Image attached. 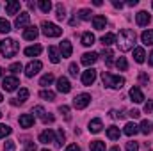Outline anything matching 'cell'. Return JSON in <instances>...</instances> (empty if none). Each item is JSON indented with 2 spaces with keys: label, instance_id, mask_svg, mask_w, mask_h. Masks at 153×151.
<instances>
[{
  "label": "cell",
  "instance_id": "obj_41",
  "mask_svg": "<svg viewBox=\"0 0 153 151\" xmlns=\"http://www.w3.org/2000/svg\"><path fill=\"white\" fill-rule=\"evenodd\" d=\"M64 139H66L64 130H62V128H61V130H57V141H55V144H57V146H61V144L64 142Z\"/></svg>",
  "mask_w": 153,
  "mask_h": 151
},
{
  "label": "cell",
  "instance_id": "obj_37",
  "mask_svg": "<svg viewBox=\"0 0 153 151\" xmlns=\"http://www.w3.org/2000/svg\"><path fill=\"white\" fill-rule=\"evenodd\" d=\"M55 11H57V20H64L66 18V9L62 4H57L55 5Z\"/></svg>",
  "mask_w": 153,
  "mask_h": 151
},
{
  "label": "cell",
  "instance_id": "obj_10",
  "mask_svg": "<svg viewBox=\"0 0 153 151\" xmlns=\"http://www.w3.org/2000/svg\"><path fill=\"white\" fill-rule=\"evenodd\" d=\"M41 68H43V64H41L39 61H32V62H29V64H27V68H25V75L30 78V76H34L36 73H39V70H41Z\"/></svg>",
  "mask_w": 153,
  "mask_h": 151
},
{
  "label": "cell",
  "instance_id": "obj_52",
  "mask_svg": "<svg viewBox=\"0 0 153 151\" xmlns=\"http://www.w3.org/2000/svg\"><path fill=\"white\" fill-rule=\"evenodd\" d=\"M5 150H14V142L13 141H7L5 142Z\"/></svg>",
  "mask_w": 153,
  "mask_h": 151
},
{
  "label": "cell",
  "instance_id": "obj_58",
  "mask_svg": "<svg viewBox=\"0 0 153 151\" xmlns=\"http://www.w3.org/2000/svg\"><path fill=\"white\" fill-rule=\"evenodd\" d=\"M2 73H4V70H2V68H0V78H2Z\"/></svg>",
  "mask_w": 153,
  "mask_h": 151
},
{
  "label": "cell",
  "instance_id": "obj_51",
  "mask_svg": "<svg viewBox=\"0 0 153 151\" xmlns=\"http://www.w3.org/2000/svg\"><path fill=\"white\" fill-rule=\"evenodd\" d=\"M139 115H141V112H139V110H135V109H134V110H130V117H134V119H137Z\"/></svg>",
  "mask_w": 153,
  "mask_h": 151
},
{
  "label": "cell",
  "instance_id": "obj_21",
  "mask_svg": "<svg viewBox=\"0 0 153 151\" xmlns=\"http://www.w3.org/2000/svg\"><path fill=\"white\" fill-rule=\"evenodd\" d=\"M102 128H103L102 119H93V121L89 123V132H91V133H100Z\"/></svg>",
  "mask_w": 153,
  "mask_h": 151
},
{
  "label": "cell",
  "instance_id": "obj_47",
  "mask_svg": "<svg viewBox=\"0 0 153 151\" xmlns=\"http://www.w3.org/2000/svg\"><path fill=\"white\" fill-rule=\"evenodd\" d=\"M70 75H71V76L78 75V66H76L75 62H71V64H70Z\"/></svg>",
  "mask_w": 153,
  "mask_h": 151
},
{
  "label": "cell",
  "instance_id": "obj_22",
  "mask_svg": "<svg viewBox=\"0 0 153 151\" xmlns=\"http://www.w3.org/2000/svg\"><path fill=\"white\" fill-rule=\"evenodd\" d=\"M137 132H139V126H135L134 123H126V124H125V130H123V133H125V135L134 137Z\"/></svg>",
  "mask_w": 153,
  "mask_h": 151
},
{
  "label": "cell",
  "instance_id": "obj_32",
  "mask_svg": "<svg viewBox=\"0 0 153 151\" xmlns=\"http://www.w3.org/2000/svg\"><path fill=\"white\" fill-rule=\"evenodd\" d=\"M18 103H25L27 100H29V89H25V87H22L20 89V93H18Z\"/></svg>",
  "mask_w": 153,
  "mask_h": 151
},
{
  "label": "cell",
  "instance_id": "obj_55",
  "mask_svg": "<svg viewBox=\"0 0 153 151\" xmlns=\"http://www.w3.org/2000/svg\"><path fill=\"white\" fill-rule=\"evenodd\" d=\"M148 64H150V66H153V52L150 53V57H148Z\"/></svg>",
  "mask_w": 153,
  "mask_h": 151
},
{
  "label": "cell",
  "instance_id": "obj_61",
  "mask_svg": "<svg viewBox=\"0 0 153 151\" xmlns=\"http://www.w3.org/2000/svg\"><path fill=\"white\" fill-rule=\"evenodd\" d=\"M0 117H2V112H0Z\"/></svg>",
  "mask_w": 153,
  "mask_h": 151
},
{
  "label": "cell",
  "instance_id": "obj_60",
  "mask_svg": "<svg viewBox=\"0 0 153 151\" xmlns=\"http://www.w3.org/2000/svg\"><path fill=\"white\" fill-rule=\"evenodd\" d=\"M41 151H50V150H41Z\"/></svg>",
  "mask_w": 153,
  "mask_h": 151
},
{
  "label": "cell",
  "instance_id": "obj_57",
  "mask_svg": "<svg viewBox=\"0 0 153 151\" xmlns=\"http://www.w3.org/2000/svg\"><path fill=\"white\" fill-rule=\"evenodd\" d=\"M109 151H121V150H119V146H114V148H111Z\"/></svg>",
  "mask_w": 153,
  "mask_h": 151
},
{
  "label": "cell",
  "instance_id": "obj_38",
  "mask_svg": "<svg viewBox=\"0 0 153 151\" xmlns=\"http://www.w3.org/2000/svg\"><path fill=\"white\" fill-rule=\"evenodd\" d=\"M91 9H80L78 11V18L80 20H84V21H87V20H91Z\"/></svg>",
  "mask_w": 153,
  "mask_h": 151
},
{
  "label": "cell",
  "instance_id": "obj_16",
  "mask_svg": "<svg viewBox=\"0 0 153 151\" xmlns=\"http://www.w3.org/2000/svg\"><path fill=\"white\" fill-rule=\"evenodd\" d=\"M130 98H132V101H135V103H143V101H144V94H143V91H141L139 87H132V89H130Z\"/></svg>",
  "mask_w": 153,
  "mask_h": 151
},
{
  "label": "cell",
  "instance_id": "obj_29",
  "mask_svg": "<svg viewBox=\"0 0 153 151\" xmlns=\"http://www.w3.org/2000/svg\"><path fill=\"white\" fill-rule=\"evenodd\" d=\"M80 41H82L84 46H91V44H94V36H93L91 32H84Z\"/></svg>",
  "mask_w": 153,
  "mask_h": 151
},
{
  "label": "cell",
  "instance_id": "obj_8",
  "mask_svg": "<svg viewBox=\"0 0 153 151\" xmlns=\"http://www.w3.org/2000/svg\"><path fill=\"white\" fill-rule=\"evenodd\" d=\"M32 112H34V115H36V117H39L43 123H53V115L46 114L43 107H34V109H32Z\"/></svg>",
  "mask_w": 153,
  "mask_h": 151
},
{
  "label": "cell",
  "instance_id": "obj_9",
  "mask_svg": "<svg viewBox=\"0 0 153 151\" xmlns=\"http://www.w3.org/2000/svg\"><path fill=\"white\" fill-rule=\"evenodd\" d=\"M94 80H96V71H94L93 68H89V70H85V71L82 73V84H84V85H93Z\"/></svg>",
  "mask_w": 153,
  "mask_h": 151
},
{
  "label": "cell",
  "instance_id": "obj_62",
  "mask_svg": "<svg viewBox=\"0 0 153 151\" xmlns=\"http://www.w3.org/2000/svg\"><path fill=\"white\" fill-rule=\"evenodd\" d=\"M150 151H153V150H150Z\"/></svg>",
  "mask_w": 153,
  "mask_h": 151
},
{
  "label": "cell",
  "instance_id": "obj_59",
  "mask_svg": "<svg viewBox=\"0 0 153 151\" xmlns=\"http://www.w3.org/2000/svg\"><path fill=\"white\" fill-rule=\"evenodd\" d=\"M2 100H4V96H2V94H0V103H2Z\"/></svg>",
  "mask_w": 153,
  "mask_h": 151
},
{
  "label": "cell",
  "instance_id": "obj_17",
  "mask_svg": "<svg viewBox=\"0 0 153 151\" xmlns=\"http://www.w3.org/2000/svg\"><path fill=\"white\" fill-rule=\"evenodd\" d=\"M34 124V115L32 114H22L20 115V126L22 128H30Z\"/></svg>",
  "mask_w": 153,
  "mask_h": 151
},
{
  "label": "cell",
  "instance_id": "obj_7",
  "mask_svg": "<svg viewBox=\"0 0 153 151\" xmlns=\"http://www.w3.org/2000/svg\"><path fill=\"white\" fill-rule=\"evenodd\" d=\"M57 91L62 93V94H68V93L71 91V84H70V80H68L66 76L57 78Z\"/></svg>",
  "mask_w": 153,
  "mask_h": 151
},
{
  "label": "cell",
  "instance_id": "obj_54",
  "mask_svg": "<svg viewBox=\"0 0 153 151\" xmlns=\"http://www.w3.org/2000/svg\"><path fill=\"white\" fill-rule=\"evenodd\" d=\"M76 23H78V20H76V18H71V20H70V25H71V27H75Z\"/></svg>",
  "mask_w": 153,
  "mask_h": 151
},
{
  "label": "cell",
  "instance_id": "obj_46",
  "mask_svg": "<svg viewBox=\"0 0 153 151\" xmlns=\"http://www.w3.org/2000/svg\"><path fill=\"white\" fill-rule=\"evenodd\" d=\"M139 82H141V85H148V82H150V76L146 75V73H141V75H139Z\"/></svg>",
  "mask_w": 153,
  "mask_h": 151
},
{
  "label": "cell",
  "instance_id": "obj_34",
  "mask_svg": "<svg viewBox=\"0 0 153 151\" xmlns=\"http://www.w3.org/2000/svg\"><path fill=\"white\" fill-rule=\"evenodd\" d=\"M102 43H103V46H111V44L116 43V36L114 34H105V36L102 38Z\"/></svg>",
  "mask_w": 153,
  "mask_h": 151
},
{
  "label": "cell",
  "instance_id": "obj_42",
  "mask_svg": "<svg viewBox=\"0 0 153 151\" xmlns=\"http://www.w3.org/2000/svg\"><path fill=\"white\" fill-rule=\"evenodd\" d=\"M22 70H23V66H22L20 62H14V64H11V66H9V71H11V73H14V75H16V73H20Z\"/></svg>",
  "mask_w": 153,
  "mask_h": 151
},
{
  "label": "cell",
  "instance_id": "obj_12",
  "mask_svg": "<svg viewBox=\"0 0 153 151\" xmlns=\"http://www.w3.org/2000/svg\"><path fill=\"white\" fill-rule=\"evenodd\" d=\"M135 20H137V25H139V27H146V25L152 21V16H150L146 11H139L137 16H135Z\"/></svg>",
  "mask_w": 153,
  "mask_h": 151
},
{
  "label": "cell",
  "instance_id": "obj_5",
  "mask_svg": "<svg viewBox=\"0 0 153 151\" xmlns=\"http://www.w3.org/2000/svg\"><path fill=\"white\" fill-rule=\"evenodd\" d=\"M91 103V96L89 94H76L75 98H73V107L75 109H78V110H82V109H85L87 105Z\"/></svg>",
  "mask_w": 153,
  "mask_h": 151
},
{
  "label": "cell",
  "instance_id": "obj_33",
  "mask_svg": "<svg viewBox=\"0 0 153 151\" xmlns=\"http://www.w3.org/2000/svg\"><path fill=\"white\" fill-rule=\"evenodd\" d=\"M39 98H43V100H46V101H53V100H55V93H53V91H41V93H39Z\"/></svg>",
  "mask_w": 153,
  "mask_h": 151
},
{
  "label": "cell",
  "instance_id": "obj_53",
  "mask_svg": "<svg viewBox=\"0 0 153 151\" xmlns=\"http://www.w3.org/2000/svg\"><path fill=\"white\" fill-rule=\"evenodd\" d=\"M112 5H114V7H117V9H121L125 4H123V2H117V0H114V2H112Z\"/></svg>",
  "mask_w": 153,
  "mask_h": 151
},
{
  "label": "cell",
  "instance_id": "obj_36",
  "mask_svg": "<svg viewBox=\"0 0 153 151\" xmlns=\"http://www.w3.org/2000/svg\"><path fill=\"white\" fill-rule=\"evenodd\" d=\"M0 32H2V34L11 32V23H9L7 20H4V18H0Z\"/></svg>",
  "mask_w": 153,
  "mask_h": 151
},
{
  "label": "cell",
  "instance_id": "obj_4",
  "mask_svg": "<svg viewBox=\"0 0 153 151\" xmlns=\"http://www.w3.org/2000/svg\"><path fill=\"white\" fill-rule=\"evenodd\" d=\"M41 29H43V34H45L46 38H59V36L62 34V29L57 27L55 23H50V21H43Z\"/></svg>",
  "mask_w": 153,
  "mask_h": 151
},
{
  "label": "cell",
  "instance_id": "obj_11",
  "mask_svg": "<svg viewBox=\"0 0 153 151\" xmlns=\"http://www.w3.org/2000/svg\"><path fill=\"white\" fill-rule=\"evenodd\" d=\"M29 21H30V14L29 13H20L14 20V25H16V29H23V27L29 25Z\"/></svg>",
  "mask_w": 153,
  "mask_h": 151
},
{
  "label": "cell",
  "instance_id": "obj_26",
  "mask_svg": "<svg viewBox=\"0 0 153 151\" xmlns=\"http://www.w3.org/2000/svg\"><path fill=\"white\" fill-rule=\"evenodd\" d=\"M119 135H121V132H119L117 126H109V128H107V137H109L111 141H117Z\"/></svg>",
  "mask_w": 153,
  "mask_h": 151
},
{
  "label": "cell",
  "instance_id": "obj_18",
  "mask_svg": "<svg viewBox=\"0 0 153 151\" xmlns=\"http://www.w3.org/2000/svg\"><path fill=\"white\" fill-rule=\"evenodd\" d=\"M93 25H94V29H96V30H103V29H105V25H107V18H105V16H102V14L93 16Z\"/></svg>",
  "mask_w": 153,
  "mask_h": 151
},
{
  "label": "cell",
  "instance_id": "obj_30",
  "mask_svg": "<svg viewBox=\"0 0 153 151\" xmlns=\"http://www.w3.org/2000/svg\"><path fill=\"white\" fill-rule=\"evenodd\" d=\"M52 82H53V75H52V73H46V75L41 76V80H39V85H41V87H48Z\"/></svg>",
  "mask_w": 153,
  "mask_h": 151
},
{
  "label": "cell",
  "instance_id": "obj_48",
  "mask_svg": "<svg viewBox=\"0 0 153 151\" xmlns=\"http://www.w3.org/2000/svg\"><path fill=\"white\" fill-rule=\"evenodd\" d=\"M144 112H146V114H152L153 112V101H148V103L144 105Z\"/></svg>",
  "mask_w": 153,
  "mask_h": 151
},
{
  "label": "cell",
  "instance_id": "obj_25",
  "mask_svg": "<svg viewBox=\"0 0 153 151\" xmlns=\"http://www.w3.org/2000/svg\"><path fill=\"white\" fill-rule=\"evenodd\" d=\"M41 46L39 44H34V46H29V48H25V55L27 57H38L39 53H41Z\"/></svg>",
  "mask_w": 153,
  "mask_h": 151
},
{
  "label": "cell",
  "instance_id": "obj_14",
  "mask_svg": "<svg viewBox=\"0 0 153 151\" xmlns=\"http://www.w3.org/2000/svg\"><path fill=\"white\" fill-rule=\"evenodd\" d=\"M39 142H43V144H50V142H55V135H53V132L48 128V130H45V132H41L39 133Z\"/></svg>",
  "mask_w": 153,
  "mask_h": 151
},
{
  "label": "cell",
  "instance_id": "obj_43",
  "mask_svg": "<svg viewBox=\"0 0 153 151\" xmlns=\"http://www.w3.org/2000/svg\"><path fill=\"white\" fill-rule=\"evenodd\" d=\"M11 133V128L7 126V124H0V139H4V137H7Z\"/></svg>",
  "mask_w": 153,
  "mask_h": 151
},
{
  "label": "cell",
  "instance_id": "obj_49",
  "mask_svg": "<svg viewBox=\"0 0 153 151\" xmlns=\"http://www.w3.org/2000/svg\"><path fill=\"white\" fill-rule=\"evenodd\" d=\"M23 151H36V144L34 142H27V146H25Z\"/></svg>",
  "mask_w": 153,
  "mask_h": 151
},
{
  "label": "cell",
  "instance_id": "obj_50",
  "mask_svg": "<svg viewBox=\"0 0 153 151\" xmlns=\"http://www.w3.org/2000/svg\"><path fill=\"white\" fill-rule=\"evenodd\" d=\"M64 151H80V148H78L76 144H70V146H68Z\"/></svg>",
  "mask_w": 153,
  "mask_h": 151
},
{
  "label": "cell",
  "instance_id": "obj_35",
  "mask_svg": "<svg viewBox=\"0 0 153 151\" xmlns=\"http://www.w3.org/2000/svg\"><path fill=\"white\" fill-rule=\"evenodd\" d=\"M39 9L43 13H50L52 11V2L50 0H39Z\"/></svg>",
  "mask_w": 153,
  "mask_h": 151
},
{
  "label": "cell",
  "instance_id": "obj_39",
  "mask_svg": "<svg viewBox=\"0 0 153 151\" xmlns=\"http://www.w3.org/2000/svg\"><path fill=\"white\" fill-rule=\"evenodd\" d=\"M102 55H103V59H105V64H107V66H112V57H114V53H112L111 50H103Z\"/></svg>",
  "mask_w": 153,
  "mask_h": 151
},
{
  "label": "cell",
  "instance_id": "obj_3",
  "mask_svg": "<svg viewBox=\"0 0 153 151\" xmlns=\"http://www.w3.org/2000/svg\"><path fill=\"white\" fill-rule=\"evenodd\" d=\"M102 80L107 87H112V89H121L125 85V78L123 76H117V75H111L107 71L102 73Z\"/></svg>",
  "mask_w": 153,
  "mask_h": 151
},
{
  "label": "cell",
  "instance_id": "obj_45",
  "mask_svg": "<svg viewBox=\"0 0 153 151\" xmlns=\"http://www.w3.org/2000/svg\"><path fill=\"white\" fill-rule=\"evenodd\" d=\"M126 151H139V144H137V142H134V141L126 142Z\"/></svg>",
  "mask_w": 153,
  "mask_h": 151
},
{
  "label": "cell",
  "instance_id": "obj_31",
  "mask_svg": "<svg viewBox=\"0 0 153 151\" xmlns=\"http://www.w3.org/2000/svg\"><path fill=\"white\" fill-rule=\"evenodd\" d=\"M89 148H91V151H105V142L103 141H93L89 144Z\"/></svg>",
  "mask_w": 153,
  "mask_h": 151
},
{
  "label": "cell",
  "instance_id": "obj_13",
  "mask_svg": "<svg viewBox=\"0 0 153 151\" xmlns=\"http://www.w3.org/2000/svg\"><path fill=\"white\" fill-rule=\"evenodd\" d=\"M96 61H98V53L96 52H87V53L82 55V64L84 66H93Z\"/></svg>",
  "mask_w": 153,
  "mask_h": 151
},
{
  "label": "cell",
  "instance_id": "obj_2",
  "mask_svg": "<svg viewBox=\"0 0 153 151\" xmlns=\"http://www.w3.org/2000/svg\"><path fill=\"white\" fill-rule=\"evenodd\" d=\"M20 50V44L14 41V39H2L0 41V53L5 57V59H11L18 53Z\"/></svg>",
  "mask_w": 153,
  "mask_h": 151
},
{
  "label": "cell",
  "instance_id": "obj_44",
  "mask_svg": "<svg viewBox=\"0 0 153 151\" xmlns=\"http://www.w3.org/2000/svg\"><path fill=\"white\" fill-rule=\"evenodd\" d=\"M59 112L66 117V121H70V107H66V105H61V107H59Z\"/></svg>",
  "mask_w": 153,
  "mask_h": 151
},
{
  "label": "cell",
  "instance_id": "obj_19",
  "mask_svg": "<svg viewBox=\"0 0 153 151\" xmlns=\"http://www.w3.org/2000/svg\"><path fill=\"white\" fill-rule=\"evenodd\" d=\"M59 50H61V57H70V55H71V52H73V48H71V43H70L68 39H64V41L61 43Z\"/></svg>",
  "mask_w": 153,
  "mask_h": 151
},
{
  "label": "cell",
  "instance_id": "obj_24",
  "mask_svg": "<svg viewBox=\"0 0 153 151\" xmlns=\"http://www.w3.org/2000/svg\"><path fill=\"white\" fill-rule=\"evenodd\" d=\"M144 57H146V53H144V48H141V46H137V48H134V59H135V62H144Z\"/></svg>",
  "mask_w": 153,
  "mask_h": 151
},
{
  "label": "cell",
  "instance_id": "obj_28",
  "mask_svg": "<svg viewBox=\"0 0 153 151\" xmlns=\"http://www.w3.org/2000/svg\"><path fill=\"white\" fill-rule=\"evenodd\" d=\"M152 123L148 121V119H144V121H141V124H139V132H143L144 135H148V133H152Z\"/></svg>",
  "mask_w": 153,
  "mask_h": 151
},
{
  "label": "cell",
  "instance_id": "obj_6",
  "mask_svg": "<svg viewBox=\"0 0 153 151\" xmlns=\"http://www.w3.org/2000/svg\"><path fill=\"white\" fill-rule=\"evenodd\" d=\"M20 85V80L16 78V76H5L4 80H2V87L7 91V93H13V91H16V87Z\"/></svg>",
  "mask_w": 153,
  "mask_h": 151
},
{
  "label": "cell",
  "instance_id": "obj_15",
  "mask_svg": "<svg viewBox=\"0 0 153 151\" xmlns=\"http://www.w3.org/2000/svg\"><path fill=\"white\" fill-rule=\"evenodd\" d=\"M20 7H22V4H20L18 0H11V2L5 4V13H7V14H18Z\"/></svg>",
  "mask_w": 153,
  "mask_h": 151
},
{
  "label": "cell",
  "instance_id": "obj_1",
  "mask_svg": "<svg viewBox=\"0 0 153 151\" xmlns=\"http://www.w3.org/2000/svg\"><path fill=\"white\" fill-rule=\"evenodd\" d=\"M135 32L130 30V29H123L119 32V38H116V44L119 46L121 52H128V50H134V44H135Z\"/></svg>",
  "mask_w": 153,
  "mask_h": 151
},
{
  "label": "cell",
  "instance_id": "obj_23",
  "mask_svg": "<svg viewBox=\"0 0 153 151\" xmlns=\"http://www.w3.org/2000/svg\"><path fill=\"white\" fill-rule=\"evenodd\" d=\"M141 41L146 44V46H153V30H144L141 34Z\"/></svg>",
  "mask_w": 153,
  "mask_h": 151
},
{
  "label": "cell",
  "instance_id": "obj_56",
  "mask_svg": "<svg viewBox=\"0 0 153 151\" xmlns=\"http://www.w3.org/2000/svg\"><path fill=\"white\" fill-rule=\"evenodd\" d=\"M128 5H132V7L137 5V0H128Z\"/></svg>",
  "mask_w": 153,
  "mask_h": 151
},
{
  "label": "cell",
  "instance_id": "obj_27",
  "mask_svg": "<svg viewBox=\"0 0 153 151\" xmlns=\"http://www.w3.org/2000/svg\"><path fill=\"white\" fill-rule=\"evenodd\" d=\"M48 55H50V61H52L53 64H57V62L61 61V55H59V52H57L55 46H50V48H48Z\"/></svg>",
  "mask_w": 153,
  "mask_h": 151
},
{
  "label": "cell",
  "instance_id": "obj_40",
  "mask_svg": "<svg viewBox=\"0 0 153 151\" xmlns=\"http://www.w3.org/2000/svg\"><path fill=\"white\" fill-rule=\"evenodd\" d=\"M116 66H117V70L125 71V70L128 68V62H126V59H125V57H119V59L116 61Z\"/></svg>",
  "mask_w": 153,
  "mask_h": 151
},
{
  "label": "cell",
  "instance_id": "obj_20",
  "mask_svg": "<svg viewBox=\"0 0 153 151\" xmlns=\"http://www.w3.org/2000/svg\"><path fill=\"white\" fill-rule=\"evenodd\" d=\"M39 30L38 27H27L25 30H23V39H27V41H34V39L38 38Z\"/></svg>",
  "mask_w": 153,
  "mask_h": 151
}]
</instances>
